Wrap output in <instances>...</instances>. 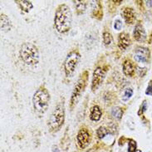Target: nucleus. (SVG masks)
I'll use <instances>...</instances> for the list:
<instances>
[{
    "mask_svg": "<svg viewBox=\"0 0 152 152\" xmlns=\"http://www.w3.org/2000/svg\"><path fill=\"white\" fill-rule=\"evenodd\" d=\"M146 32L145 30L144 27L140 23L136 25L134 31H133V37L136 42H144L146 39Z\"/></svg>",
    "mask_w": 152,
    "mask_h": 152,
    "instance_id": "nucleus-11",
    "label": "nucleus"
},
{
    "mask_svg": "<svg viewBox=\"0 0 152 152\" xmlns=\"http://www.w3.org/2000/svg\"><path fill=\"white\" fill-rule=\"evenodd\" d=\"M122 28V23H121V21L119 20V19H116L115 21V23H114V28L116 29V30H121Z\"/></svg>",
    "mask_w": 152,
    "mask_h": 152,
    "instance_id": "nucleus-25",
    "label": "nucleus"
},
{
    "mask_svg": "<svg viewBox=\"0 0 152 152\" xmlns=\"http://www.w3.org/2000/svg\"><path fill=\"white\" fill-rule=\"evenodd\" d=\"M15 3L18 5V7L23 12H29L33 8L32 2L28 0H17Z\"/></svg>",
    "mask_w": 152,
    "mask_h": 152,
    "instance_id": "nucleus-16",
    "label": "nucleus"
},
{
    "mask_svg": "<svg viewBox=\"0 0 152 152\" xmlns=\"http://www.w3.org/2000/svg\"><path fill=\"white\" fill-rule=\"evenodd\" d=\"M91 141V136L86 128H81L77 135V142L79 148L86 149Z\"/></svg>",
    "mask_w": 152,
    "mask_h": 152,
    "instance_id": "nucleus-8",
    "label": "nucleus"
},
{
    "mask_svg": "<svg viewBox=\"0 0 152 152\" xmlns=\"http://www.w3.org/2000/svg\"><path fill=\"white\" fill-rule=\"evenodd\" d=\"M137 151V143L136 140L133 139H130L128 141V152H136Z\"/></svg>",
    "mask_w": 152,
    "mask_h": 152,
    "instance_id": "nucleus-23",
    "label": "nucleus"
},
{
    "mask_svg": "<svg viewBox=\"0 0 152 152\" xmlns=\"http://www.w3.org/2000/svg\"><path fill=\"white\" fill-rule=\"evenodd\" d=\"M102 116V109L100 108L99 106L96 105V106L91 107L90 115H89L91 121L97 122L101 120Z\"/></svg>",
    "mask_w": 152,
    "mask_h": 152,
    "instance_id": "nucleus-15",
    "label": "nucleus"
},
{
    "mask_svg": "<svg viewBox=\"0 0 152 152\" xmlns=\"http://www.w3.org/2000/svg\"><path fill=\"white\" fill-rule=\"evenodd\" d=\"M111 115L117 120H121L123 115V110L121 107H115L111 110Z\"/></svg>",
    "mask_w": 152,
    "mask_h": 152,
    "instance_id": "nucleus-21",
    "label": "nucleus"
},
{
    "mask_svg": "<svg viewBox=\"0 0 152 152\" xmlns=\"http://www.w3.org/2000/svg\"><path fill=\"white\" fill-rule=\"evenodd\" d=\"M146 109H147V102H146V101H144L140 106V110L138 111V115H140L141 114H143L145 111H146Z\"/></svg>",
    "mask_w": 152,
    "mask_h": 152,
    "instance_id": "nucleus-24",
    "label": "nucleus"
},
{
    "mask_svg": "<svg viewBox=\"0 0 152 152\" xmlns=\"http://www.w3.org/2000/svg\"><path fill=\"white\" fill-rule=\"evenodd\" d=\"M117 45L118 48L121 51H125L126 50L130 47L131 43H132V40L131 37L129 36L127 33H120L118 36V40H117Z\"/></svg>",
    "mask_w": 152,
    "mask_h": 152,
    "instance_id": "nucleus-13",
    "label": "nucleus"
},
{
    "mask_svg": "<svg viewBox=\"0 0 152 152\" xmlns=\"http://www.w3.org/2000/svg\"><path fill=\"white\" fill-rule=\"evenodd\" d=\"M0 22H1V30H2V32L8 33V32H9L12 29V21L6 14H4V13L1 14Z\"/></svg>",
    "mask_w": 152,
    "mask_h": 152,
    "instance_id": "nucleus-14",
    "label": "nucleus"
},
{
    "mask_svg": "<svg viewBox=\"0 0 152 152\" xmlns=\"http://www.w3.org/2000/svg\"><path fill=\"white\" fill-rule=\"evenodd\" d=\"M105 77H106V70L100 66L96 67L92 74V78H91V88L92 91H96L102 86V84L105 80Z\"/></svg>",
    "mask_w": 152,
    "mask_h": 152,
    "instance_id": "nucleus-7",
    "label": "nucleus"
},
{
    "mask_svg": "<svg viewBox=\"0 0 152 152\" xmlns=\"http://www.w3.org/2000/svg\"><path fill=\"white\" fill-rule=\"evenodd\" d=\"M51 96L45 87H39L33 96V106L35 112L38 115H43L48 110Z\"/></svg>",
    "mask_w": 152,
    "mask_h": 152,
    "instance_id": "nucleus-3",
    "label": "nucleus"
},
{
    "mask_svg": "<svg viewBox=\"0 0 152 152\" xmlns=\"http://www.w3.org/2000/svg\"><path fill=\"white\" fill-rule=\"evenodd\" d=\"M89 72L87 71L83 72L77 79V82L75 84L73 91L72 92L70 99V108L72 110L79 102L80 99L82 98V94L84 93L87 85Z\"/></svg>",
    "mask_w": 152,
    "mask_h": 152,
    "instance_id": "nucleus-5",
    "label": "nucleus"
},
{
    "mask_svg": "<svg viewBox=\"0 0 152 152\" xmlns=\"http://www.w3.org/2000/svg\"><path fill=\"white\" fill-rule=\"evenodd\" d=\"M96 7H93V10H92V14L95 18H98V19H101L103 17V12H102V6H101V4H100V1H96V2H93Z\"/></svg>",
    "mask_w": 152,
    "mask_h": 152,
    "instance_id": "nucleus-17",
    "label": "nucleus"
},
{
    "mask_svg": "<svg viewBox=\"0 0 152 152\" xmlns=\"http://www.w3.org/2000/svg\"><path fill=\"white\" fill-rule=\"evenodd\" d=\"M121 15L123 17L125 23L128 25H132L135 23L136 19V13L132 8H125L121 12Z\"/></svg>",
    "mask_w": 152,
    "mask_h": 152,
    "instance_id": "nucleus-10",
    "label": "nucleus"
},
{
    "mask_svg": "<svg viewBox=\"0 0 152 152\" xmlns=\"http://www.w3.org/2000/svg\"><path fill=\"white\" fill-rule=\"evenodd\" d=\"M146 72H147V69L145 67H143V68L138 67V69H137V72H138L140 77H144L145 73H146Z\"/></svg>",
    "mask_w": 152,
    "mask_h": 152,
    "instance_id": "nucleus-26",
    "label": "nucleus"
},
{
    "mask_svg": "<svg viewBox=\"0 0 152 152\" xmlns=\"http://www.w3.org/2000/svg\"><path fill=\"white\" fill-rule=\"evenodd\" d=\"M102 40L103 43L106 46L111 45L113 42V37H112L111 33L107 32V31H105L102 34Z\"/></svg>",
    "mask_w": 152,
    "mask_h": 152,
    "instance_id": "nucleus-19",
    "label": "nucleus"
},
{
    "mask_svg": "<svg viewBox=\"0 0 152 152\" xmlns=\"http://www.w3.org/2000/svg\"><path fill=\"white\" fill-rule=\"evenodd\" d=\"M81 60V55L77 51H72L67 54L63 63L64 72L66 77H72Z\"/></svg>",
    "mask_w": 152,
    "mask_h": 152,
    "instance_id": "nucleus-6",
    "label": "nucleus"
},
{
    "mask_svg": "<svg viewBox=\"0 0 152 152\" xmlns=\"http://www.w3.org/2000/svg\"><path fill=\"white\" fill-rule=\"evenodd\" d=\"M151 52L150 49L145 47H137L135 50L134 58L137 62L146 63L150 60Z\"/></svg>",
    "mask_w": 152,
    "mask_h": 152,
    "instance_id": "nucleus-9",
    "label": "nucleus"
},
{
    "mask_svg": "<svg viewBox=\"0 0 152 152\" xmlns=\"http://www.w3.org/2000/svg\"><path fill=\"white\" fill-rule=\"evenodd\" d=\"M72 23V12L66 4H60L58 6L54 17V26L58 33L65 34L68 33Z\"/></svg>",
    "mask_w": 152,
    "mask_h": 152,
    "instance_id": "nucleus-1",
    "label": "nucleus"
},
{
    "mask_svg": "<svg viewBox=\"0 0 152 152\" xmlns=\"http://www.w3.org/2000/svg\"><path fill=\"white\" fill-rule=\"evenodd\" d=\"M73 152H76V151H73Z\"/></svg>",
    "mask_w": 152,
    "mask_h": 152,
    "instance_id": "nucleus-29",
    "label": "nucleus"
},
{
    "mask_svg": "<svg viewBox=\"0 0 152 152\" xmlns=\"http://www.w3.org/2000/svg\"><path fill=\"white\" fill-rule=\"evenodd\" d=\"M136 71V65L132 60L126 59L124 61L123 64H122V72H123V74L125 76L132 77L135 75Z\"/></svg>",
    "mask_w": 152,
    "mask_h": 152,
    "instance_id": "nucleus-12",
    "label": "nucleus"
},
{
    "mask_svg": "<svg viewBox=\"0 0 152 152\" xmlns=\"http://www.w3.org/2000/svg\"><path fill=\"white\" fill-rule=\"evenodd\" d=\"M74 4L77 15L84 13V12L86 11V9L87 2L86 1H74Z\"/></svg>",
    "mask_w": 152,
    "mask_h": 152,
    "instance_id": "nucleus-18",
    "label": "nucleus"
},
{
    "mask_svg": "<svg viewBox=\"0 0 152 152\" xmlns=\"http://www.w3.org/2000/svg\"><path fill=\"white\" fill-rule=\"evenodd\" d=\"M109 134V131L107 130V128L104 127V126H100V127L96 130V135L99 139H103L105 138L106 136Z\"/></svg>",
    "mask_w": 152,
    "mask_h": 152,
    "instance_id": "nucleus-22",
    "label": "nucleus"
},
{
    "mask_svg": "<svg viewBox=\"0 0 152 152\" xmlns=\"http://www.w3.org/2000/svg\"><path fill=\"white\" fill-rule=\"evenodd\" d=\"M146 5L148 6L149 8H152V0L151 1H146Z\"/></svg>",
    "mask_w": 152,
    "mask_h": 152,
    "instance_id": "nucleus-28",
    "label": "nucleus"
},
{
    "mask_svg": "<svg viewBox=\"0 0 152 152\" xmlns=\"http://www.w3.org/2000/svg\"><path fill=\"white\" fill-rule=\"evenodd\" d=\"M21 60L26 65L30 66H36L39 62L40 56L37 48L32 42H24L19 51Z\"/></svg>",
    "mask_w": 152,
    "mask_h": 152,
    "instance_id": "nucleus-4",
    "label": "nucleus"
},
{
    "mask_svg": "<svg viewBox=\"0 0 152 152\" xmlns=\"http://www.w3.org/2000/svg\"><path fill=\"white\" fill-rule=\"evenodd\" d=\"M65 102L64 99L60 101L55 107L54 110L50 115L48 120V130L50 132H58L61 130L63 124L65 122Z\"/></svg>",
    "mask_w": 152,
    "mask_h": 152,
    "instance_id": "nucleus-2",
    "label": "nucleus"
},
{
    "mask_svg": "<svg viewBox=\"0 0 152 152\" xmlns=\"http://www.w3.org/2000/svg\"><path fill=\"white\" fill-rule=\"evenodd\" d=\"M145 94L148 96H152V85H150L147 87V89L145 91Z\"/></svg>",
    "mask_w": 152,
    "mask_h": 152,
    "instance_id": "nucleus-27",
    "label": "nucleus"
},
{
    "mask_svg": "<svg viewBox=\"0 0 152 152\" xmlns=\"http://www.w3.org/2000/svg\"><path fill=\"white\" fill-rule=\"evenodd\" d=\"M132 96H133V90L131 87H128V88H126L124 90L121 99H122V101H123L124 102H126L127 101H129L130 99L132 98Z\"/></svg>",
    "mask_w": 152,
    "mask_h": 152,
    "instance_id": "nucleus-20",
    "label": "nucleus"
}]
</instances>
